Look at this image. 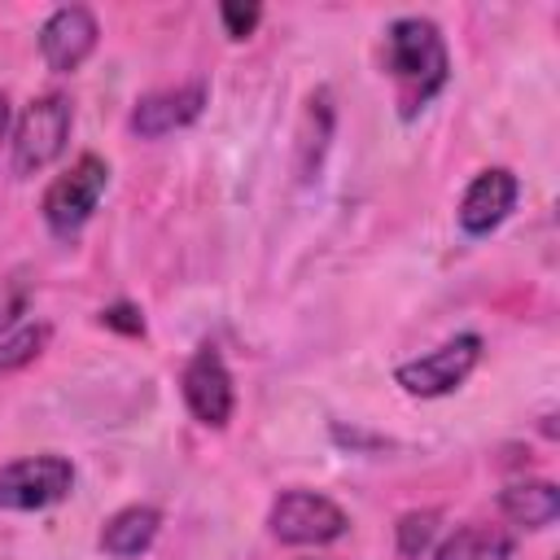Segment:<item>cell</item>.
Returning <instances> with one entry per match:
<instances>
[{
  "instance_id": "1",
  "label": "cell",
  "mask_w": 560,
  "mask_h": 560,
  "mask_svg": "<svg viewBox=\"0 0 560 560\" xmlns=\"http://www.w3.org/2000/svg\"><path fill=\"white\" fill-rule=\"evenodd\" d=\"M385 74L398 88V114L416 118L451 79L442 31L429 18H398L385 31Z\"/></svg>"
},
{
  "instance_id": "9",
  "label": "cell",
  "mask_w": 560,
  "mask_h": 560,
  "mask_svg": "<svg viewBox=\"0 0 560 560\" xmlns=\"http://www.w3.org/2000/svg\"><path fill=\"white\" fill-rule=\"evenodd\" d=\"M206 96H210V92H206V83H201V79L179 83V88L149 92V96H140V101L131 105L127 127H131V136H140V140L171 136V131H179V127H188V122H197V118H201Z\"/></svg>"
},
{
  "instance_id": "4",
  "label": "cell",
  "mask_w": 560,
  "mask_h": 560,
  "mask_svg": "<svg viewBox=\"0 0 560 560\" xmlns=\"http://www.w3.org/2000/svg\"><path fill=\"white\" fill-rule=\"evenodd\" d=\"M267 529L284 547H324L350 529V516L319 490H284L267 512Z\"/></svg>"
},
{
  "instance_id": "18",
  "label": "cell",
  "mask_w": 560,
  "mask_h": 560,
  "mask_svg": "<svg viewBox=\"0 0 560 560\" xmlns=\"http://www.w3.org/2000/svg\"><path fill=\"white\" fill-rule=\"evenodd\" d=\"M101 324H105V328H118V332H127V337H140V332H144V319H140V311H136L131 302L105 306V311H101Z\"/></svg>"
},
{
  "instance_id": "14",
  "label": "cell",
  "mask_w": 560,
  "mask_h": 560,
  "mask_svg": "<svg viewBox=\"0 0 560 560\" xmlns=\"http://www.w3.org/2000/svg\"><path fill=\"white\" fill-rule=\"evenodd\" d=\"M438 525H442V512H433V508H420V512H402V516H398V525H394V542H398V556H407V560L424 556V551L433 547V538H438Z\"/></svg>"
},
{
  "instance_id": "5",
  "label": "cell",
  "mask_w": 560,
  "mask_h": 560,
  "mask_svg": "<svg viewBox=\"0 0 560 560\" xmlns=\"http://www.w3.org/2000/svg\"><path fill=\"white\" fill-rule=\"evenodd\" d=\"M481 359V337L477 332H459L433 350H424L420 359H407L394 368V381L411 394V398H442V394H455L468 372L477 368Z\"/></svg>"
},
{
  "instance_id": "6",
  "label": "cell",
  "mask_w": 560,
  "mask_h": 560,
  "mask_svg": "<svg viewBox=\"0 0 560 560\" xmlns=\"http://www.w3.org/2000/svg\"><path fill=\"white\" fill-rule=\"evenodd\" d=\"M74 464L66 455H22L0 464V508L4 512H39L70 494Z\"/></svg>"
},
{
  "instance_id": "15",
  "label": "cell",
  "mask_w": 560,
  "mask_h": 560,
  "mask_svg": "<svg viewBox=\"0 0 560 560\" xmlns=\"http://www.w3.org/2000/svg\"><path fill=\"white\" fill-rule=\"evenodd\" d=\"M44 346H48V324H18L13 332H4L0 337V376L26 368Z\"/></svg>"
},
{
  "instance_id": "2",
  "label": "cell",
  "mask_w": 560,
  "mask_h": 560,
  "mask_svg": "<svg viewBox=\"0 0 560 560\" xmlns=\"http://www.w3.org/2000/svg\"><path fill=\"white\" fill-rule=\"evenodd\" d=\"M105 184H109L105 158H96V153L74 158V162L48 184V192H44V201H39V214H44L48 232L61 236V241H70L74 232H83V223L96 214V206H101V197H105Z\"/></svg>"
},
{
  "instance_id": "17",
  "label": "cell",
  "mask_w": 560,
  "mask_h": 560,
  "mask_svg": "<svg viewBox=\"0 0 560 560\" xmlns=\"http://www.w3.org/2000/svg\"><path fill=\"white\" fill-rule=\"evenodd\" d=\"M22 311H26V284L22 280H0V337L18 328Z\"/></svg>"
},
{
  "instance_id": "10",
  "label": "cell",
  "mask_w": 560,
  "mask_h": 560,
  "mask_svg": "<svg viewBox=\"0 0 560 560\" xmlns=\"http://www.w3.org/2000/svg\"><path fill=\"white\" fill-rule=\"evenodd\" d=\"M521 184L508 166H486L481 175H472V184L459 197V228L468 236H490L516 206Z\"/></svg>"
},
{
  "instance_id": "12",
  "label": "cell",
  "mask_w": 560,
  "mask_h": 560,
  "mask_svg": "<svg viewBox=\"0 0 560 560\" xmlns=\"http://www.w3.org/2000/svg\"><path fill=\"white\" fill-rule=\"evenodd\" d=\"M499 512L521 529H547L560 516L556 481H512L499 490Z\"/></svg>"
},
{
  "instance_id": "7",
  "label": "cell",
  "mask_w": 560,
  "mask_h": 560,
  "mask_svg": "<svg viewBox=\"0 0 560 560\" xmlns=\"http://www.w3.org/2000/svg\"><path fill=\"white\" fill-rule=\"evenodd\" d=\"M179 394H184V407L192 411L197 424L206 429H223L236 411V389H232V372L223 363V354L214 346H201L184 372H179Z\"/></svg>"
},
{
  "instance_id": "3",
  "label": "cell",
  "mask_w": 560,
  "mask_h": 560,
  "mask_svg": "<svg viewBox=\"0 0 560 560\" xmlns=\"http://www.w3.org/2000/svg\"><path fill=\"white\" fill-rule=\"evenodd\" d=\"M70 122H74L70 96H61V92L35 96L22 109V118L13 127V140H9V149H13V175H39L48 162H57L61 149H66V140H70Z\"/></svg>"
},
{
  "instance_id": "11",
  "label": "cell",
  "mask_w": 560,
  "mask_h": 560,
  "mask_svg": "<svg viewBox=\"0 0 560 560\" xmlns=\"http://www.w3.org/2000/svg\"><path fill=\"white\" fill-rule=\"evenodd\" d=\"M158 529H162V512L149 508V503H131V508H118V512L101 525L96 547H101L105 556H114V560H136V556H144V551L153 547Z\"/></svg>"
},
{
  "instance_id": "16",
  "label": "cell",
  "mask_w": 560,
  "mask_h": 560,
  "mask_svg": "<svg viewBox=\"0 0 560 560\" xmlns=\"http://www.w3.org/2000/svg\"><path fill=\"white\" fill-rule=\"evenodd\" d=\"M219 22H223V35L228 39H249L262 22V9L258 4H241V0H223L219 4Z\"/></svg>"
},
{
  "instance_id": "8",
  "label": "cell",
  "mask_w": 560,
  "mask_h": 560,
  "mask_svg": "<svg viewBox=\"0 0 560 560\" xmlns=\"http://www.w3.org/2000/svg\"><path fill=\"white\" fill-rule=\"evenodd\" d=\"M96 39H101V26H96L92 9H83V4H61L39 26V52H44L48 70H57V74H74L92 57Z\"/></svg>"
},
{
  "instance_id": "19",
  "label": "cell",
  "mask_w": 560,
  "mask_h": 560,
  "mask_svg": "<svg viewBox=\"0 0 560 560\" xmlns=\"http://www.w3.org/2000/svg\"><path fill=\"white\" fill-rule=\"evenodd\" d=\"M4 136H9V101L0 96V140H4Z\"/></svg>"
},
{
  "instance_id": "13",
  "label": "cell",
  "mask_w": 560,
  "mask_h": 560,
  "mask_svg": "<svg viewBox=\"0 0 560 560\" xmlns=\"http://www.w3.org/2000/svg\"><path fill=\"white\" fill-rule=\"evenodd\" d=\"M512 551H516L512 529L472 521V525H459L451 538H442L433 560H512Z\"/></svg>"
}]
</instances>
